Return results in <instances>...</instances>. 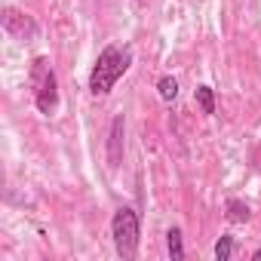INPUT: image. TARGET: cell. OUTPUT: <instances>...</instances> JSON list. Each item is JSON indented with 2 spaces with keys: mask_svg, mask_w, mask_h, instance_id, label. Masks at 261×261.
Instances as JSON below:
<instances>
[{
  "mask_svg": "<svg viewBox=\"0 0 261 261\" xmlns=\"http://www.w3.org/2000/svg\"><path fill=\"white\" fill-rule=\"evenodd\" d=\"M133 65V49L129 46H105L92 65L89 74V92L92 95H108L114 89V83L129 71Z\"/></svg>",
  "mask_w": 261,
  "mask_h": 261,
  "instance_id": "obj_1",
  "label": "cell"
},
{
  "mask_svg": "<svg viewBox=\"0 0 261 261\" xmlns=\"http://www.w3.org/2000/svg\"><path fill=\"white\" fill-rule=\"evenodd\" d=\"M111 237H114V246H117V255L123 261L136 258L139 252V237H142V224H139V212L129 209V206H120L111 218Z\"/></svg>",
  "mask_w": 261,
  "mask_h": 261,
  "instance_id": "obj_2",
  "label": "cell"
},
{
  "mask_svg": "<svg viewBox=\"0 0 261 261\" xmlns=\"http://www.w3.org/2000/svg\"><path fill=\"white\" fill-rule=\"evenodd\" d=\"M31 86H34V105L40 114H53L59 108V80L49 68L46 56H37L31 62Z\"/></svg>",
  "mask_w": 261,
  "mask_h": 261,
  "instance_id": "obj_3",
  "label": "cell"
},
{
  "mask_svg": "<svg viewBox=\"0 0 261 261\" xmlns=\"http://www.w3.org/2000/svg\"><path fill=\"white\" fill-rule=\"evenodd\" d=\"M4 28H7L10 34H16V37L37 34V25H34L25 13H19V10H13V7H7V10H4Z\"/></svg>",
  "mask_w": 261,
  "mask_h": 261,
  "instance_id": "obj_4",
  "label": "cell"
},
{
  "mask_svg": "<svg viewBox=\"0 0 261 261\" xmlns=\"http://www.w3.org/2000/svg\"><path fill=\"white\" fill-rule=\"evenodd\" d=\"M108 160H111V166H120V160H123V117H114V123H111Z\"/></svg>",
  "mask_w": 261,
  "mask_h": 261,
  "instance_id": "obj_5",
  "label": "cell"
},
{
  "mask_svg": "<svg viewBox=\"0 0 261 261\" xmlns=\"http://www.w3.org/2000/svg\"><path fill=\"white\" fill-rule=\"evenodd\" d=\"M166 249H169V258L172 261H181L185 258V240H181V230L178 227H169L166 230Z\"/></svg>",
  "mask_w": 261,
  "mask_h": 261,
  "instance_id": "obj_6",
  "label": "cell"
},
{
  "mask_svg": "<svg viewBox=\"0 0 261 261\" xmlns=\"http://www.w3.org/2000/svg\"><path fill=\"white\" fill-rule=\"evenodd\" d=\"M227 218H230L233 224H246V221L252 218V212H249V206H246L243 200H227Z\"/></svg>",
  "mask_w": 261,
  "mask_h": 261,
  "instance_id": "obj_7",
  "label": "cell"
},
{
  "mask_svg": "<svg viewBox=\"0 0 261 261\" xmlns=\"http://www.w3.org/2000/svg\"><path fill=\"white\" fill-rule=\"evenodd\" d=\"M157 92H160L163 101H175V98H178V83H175V77H169V74L160 77V80H157Z\"/></svg>",
  "mask_w": 261,
  "mask_h": 261,
  "instance_id": "obj_8",
  "label": "cell"
},
{
  "mask_svg": "<svg viewBox=\"0 0 261 261\" xmlns=\"http://www.w3.org/2000/svg\"><path fill=\"white\" fill-rule=\"evenodd\" d=\"M197 105H200V111L203 114H215V92H212V86H197Z\"/></svg>",
  "mask_w": 261,
  "mask_h": 261,
  "instance_id": "obj_9",
  "label": "cell"
},
{
  "mask_svg": "<svg viewBox=\"0 0 261 261\" xmlns=\"http://www.w3.org/2000/svg\"><path fill=\"white\" fill-rule=\"evenodd\" d=\"M230 255H233V237L224 233V237H218V243H215V258H218V261H227Z\"/></svg>",
  "mask_w": 261,
  "mask_h": 261,
  "instance_id": "obj_10",
  "label": "cell"
},
{
  "mask_svg": "<svg viewBox=\"0 0 261 261\" xmlns=\"http://www.w3.org/2000/svg\"><path fill=\"white\" fill-rule=\"evenodd\" d=\"M252 258H255V261H261V249H258V252H255V255H252Z\"/></svg>",
  "mask_w": 261,
  "mask_h": 261,
  "instance_id": "obj_11",
  "label": "cell"
}]
</instances>
